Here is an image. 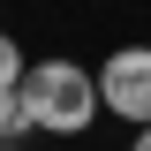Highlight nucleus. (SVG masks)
<instances>
[{
  "label": "nucleus",
  "instance_id": "nucleus-5",
  "mask_svg": "<svg viewBox=\"0 0 151 151\" xmlns=\"http://www.w3.org/2000/svg\"><path fill=\"white\" fill-rule=\"evenodd\" d=\"M136 151H151V129H136Z\"/></svg>",
  "mask_w": 151,
  "mask_h": 151
},
{
  "label": "nucleus",
  "instance_id": "nucleus-4",
  "mask_svg": "<svg viewBox=\"0 0 151 151\" xmlns=\"http://www.w3.org/2000/svg\"><path fill=\"white\" fill-rule=\"evenodd\" d=\"M23 68H30V60H23L15 30H0V83H23Z\"/></svg>",
  "mask_w": 151,
  "mask_h": 151
},
{
  "label": "nucleus",
  "instance_id": "nucleus-3",
  "mask_svg": "<svg viewBox=\"0 0 151 151\" xmlns=\"http://www.w3.org/2000/svg\"><path fill=\"white\" fill-rule=\"evenodd\" d=\"M38 121H30V98H23V83H0V144H23Z\"/></svg>",
  "mask_w": 151,
  "mask_h": 151
},
{
  "label": "nucleus",
  "instance_id": "nucleus-1",
  "mask_svg": "<svg viewBox=\"0 0 151 151\" xmlns=\"http://www.w3.org/2000/svg\"><path fill=\"white\" fill-rule=\"evenodd\" d=\"M23 98H30V121L45 136H83L98 113H106L98 76L83 68V60H30V68H23Z\"/></svg>",
  "mask_w": 151,
  "mask_h": 151
},
{
  "label": "nucleus",
  "instance_id": "nucleus-2",
  "mask_svg": "<svg viewBox=\"0 0 151 151\" xmlns=\"http://www.w3.org/2000/svg\"><path fill=\"white\" fill-rule=\"evenodd\" d=\"M98 98L129 129H151V45H113L98 68Z\"/></svg>",
  "mask_w": 151,
  "mask_h": 151
},
{
  "label": "nucleus",
  "instance_id": "nucleus-6",
  "mask_svg": "<svg viewBox=\"0 0 151 151\" xmlns=\"http://www.w3.org/2000/svg\"><path fill=\"white\" fill-rule=\"evenodd\" d=\"M0 151H30V144H0Z\"/></svg>",
  "mask_w": 151,
  "mask_h": 151
}]
</instances>
